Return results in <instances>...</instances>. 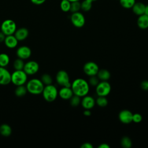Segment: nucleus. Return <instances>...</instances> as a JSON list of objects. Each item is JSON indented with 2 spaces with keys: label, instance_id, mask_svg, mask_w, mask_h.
Returning a JSON list of instances; mask_svg holds the SVG:
<instances>
[{
  "label": "nucleus",
  "instance_id": "obj_1",
  "mask_svg": "<svg viewBox=\"0 0 148 148\" xmlns=\"http://www.w3.org/2000/svg\"><path fill=\"white\" fill-rule=\"evenodd\" d=\"M74 95L83 97L88 94L89 92V84L82 78H77L73 80L71 86Z\"/></svg>",
  "mask_w": 148,
  "mask_h": 148
},
{
  "label": "nucleus",
  "instance_id": "obj_2",
  "mask_svg": "<svg viewBox=\"0 0 148 148\" xmlns=\"http://www.w3.org/2000/svg\"><path fill=\"white\" fill-rule=\"evenodd\" d=\"M45 85L40 79L33 78L28 80L26 84L27 91L33 95H39L42 94Z\"/></svg>",
  "mask_w": 148,
  "mask_h": 148
},
{
  "label": "nucleus",
  "instance_id": "obj_3",
  "mask_svg": "<svg viewBox=\"0 0 148 148\" xmlns=\"http://www.w3.org/2000/svg\"><path fill=\"white\" fill-rule=\"evenodd\" d=\"M42 94L45 101L51 102L56 100L58 95V91L56 87L51 84L44 87Z\"/></svg>",
  "mask_w": 148,
  "mask_h": 148
},
{
  "label": "nucleus",
  "instance_id": "obj_4",
  "mask_svg": "<svg viewBox=\"0 0 148 148\" xmlns=\"http://www.w3.org/2000/svg\"><path fill=\"white\" fill-rule=\"evenodd\" d=\"M28 75L23 70H15L11 73V82L15 86L24 85L27 81Z\"/></svg>",
  "mask_w": 148,
  "mask_h": 148
},
{
  "label": "nucleus",
  "instance_id": "obj_5",
  "mask_svg": "<svg viewBox=\"0 0 148 148\" xmlns=\"http://www.w3.org/2000/svg\"><path fill=\"white\" fill-rule=\"evenodd\" d=\"M17 29L16 23L11 19H6L4 20L1 25V31H2L6 36L13 35Z\"/></svg>",
  "mask_w": 148,
  "mask_h": 148
},
{
  "label": "nucleus",
  "instance_id": "obj_6",
  "mask_svg": "<svg viewBox=\"0 0 148 148\" xmlns=\"http://www.w3.org/2000/svg\"><path fill=\"white\" fill-rule=\"evenodd\" d=\"M57 83L62 87H71V83L70 82L69 76L68 73L64 70L59 71L56 76Z\"/></svg>",
  "mask_w": 148,
  "mask_h": 148
},
{
  "label": "nucleus",
  "instance_id": "obj_7",
  "mask_svg": "<svg viewBox=\"0 0 148 148\" xmlns=\"http://www.w3.org/2000/svg\"><path fill=\"white\" fill-rule=\"evenodd\" d=\"M95 90L98 96L106 97L111 91V86L108 81H101L96 86Z\"/></svg>",
  "mask_w": 148,
  "mask_h": 148
},
{
  "label": "nucleus",
  "instance_id": "obj_8",
  "mask_svg": "<svg viewBox=\"0 0 148 148\" xmlns=\"http://www.w3.org/2000/svg\"><path fill=\"white\" fill-rule=\"evenodd\" d=\"M71 21L72 24L76 28H82L84 25L86 23L84 16L79 11L72 13Z\"/></svg>",
  "mask_w": 148,
  "mask_h": 148
},
{
  "label": "nucleus",
  "instance_id": "obj_9",
  "mask_svg": "<svg viewBox=\"0 0 148 148\" xmlns=\"http://www.w3.org/2000/svg\"><path fill=\"white\" fill-rule=\"evenodd\" d=\"M39 69V64L34 60L29 61L25 63L23 71L28 75H33L36 74Z\"/></svg>",
  "mask_w": 148,
  "mask_h": 148
},
{
  "label": "nucleus",
  "instance_id": "obj_10",
  "mask_svg": "<svg viewBox=\"0 0 148 148\" xmlns=\"http://www.w3.org/2000/svg\"><path fill=\"white\" fill-rule=\"evenodd\" d=\"M99 69L98 65L92 61L87 62L83 66V71L88 76L97 75Z\"/></svg>",
  "mask_w": 148,
  "mask_h": 148
},
{
  "label": "nucleus",
  "instance_id": "obj_11",
  "mask_svg": "<svg viewBox=\"0 0 148 148\" xmlns=\"http://www.w3.org/2000/svg\"><path fill=\"white\" fill-rule=\"evenodd\" d=\"M16 56L17 58L23 60L29 58L31 56V50L27 46H21L16 50Z\"/></svg>",
  "mask_w": 148,
  "mask_h": 148
},
{
  "label": "nucleus",
  "instance_id": "obj_12",
  "mask_svg": "<svg viewBox=\"0 0 148 148\" xmlns=\"http://www.w3.org/2000/svg\"><path fill=\"white\" fill-rule=\"evenodd\" d=\"M11 83V73L5 68L0 66V85L5 86Z\"/></svg>",
  "mask_w": 148,
  "mask_h": 148
},
{
  "label": "nucleus",
  "instance_id": "obj_13",
  "mask_svg": "<svg viewBox=\"0 0 148 148\" xmlns=\"http://www.w3.org/2000/svg\"><path fill=\"white\" fill-rule=\"evenodd\" d=\"M133 113L127 109H124L119 114V120L123 124H129L132 121Z\"/></svg>",
  "mask_w": 148,
  "mask_h": 148
},
{
  "label": "nucleus",
  "instance_id": "obj_14",
  "mask_svg": "<svg viewBox=\"0 0 148 148\" xmlns=\"http://www.w3.org/2000/svg\"><path fill=\"white\" fill-rule=\"evenodd\" d=\"M81 104L83 108L84 109H92L95 104V101L93 97L89 95H85L83 97L82 99L81 100Z\"/></svg>",
  "mask_w": 148,
  "mask_h": 148
},
{
  "label": "nucleus",
  "instance_id": "obj_15",
  "mask_svg": "<svg viewBox=\"0 0 148 148\" xmlns=\"http://www.w3.org/2000/svg\"><path fill=\"white\" fill-rule=\"evenodd\" d=\"M58 95L61 98L67 100L73 95V92L71 87H62L58 91Z\"/></svg>",
  "mask_w": 148,
  "mask_h": 148
},
{
  "label": "nucleus",
  "instance_id": "obj_16",
  "mask_svg": "<svg viewBox=\"0 0 148 148\" xmlns=\"http://www.w3.org/2000/svg\"><path fill=\"white\" fill-rule=\"evenodd\" d=\"M29 35V31L25 27H21L16 29L14 35L18 41H22L27 38Z\"/></svg>",
  "mask_w": 148,
  "mask_h": 148
},
{
  "label": "nucleus",
  "instance_id": "obj_17",
  "mask_svg": "<svg viewBox=\"0 0 148 148\" xmlns=\"http://www.w3.org/2000/svg\"><path fill=\"white\" fill-rule=\"evenodd\" d=\"M3 42L8 48L14 49L17 46L18 40L17 39V38L13 34L6 36Z\"/></svg>",
  "mask_w": 148,
  "mask_h": 148
},
{
  "label": "nucleus",
  "instance_id": "obj_18",
  "mask_svg": "<svg viewBox=\"0 0 148 148\" xmlns=\"http://www.w3.org/2000/svg\"><path fill=\"white\" fill-rule=\"evenodd\" d=\"M146 5L140 2H135L132 7V11L134 14L138 16H140L145 13Z\"/></svg>",
  "mask_w": 148,
  "mask_h": 148
},
{
  "label": "nucleus",
  "instance_id": "obj_19",
  "mask_svg": "<svg viewBox=\"0 0 148 148\" xmlns=\"http://www.w3.org/2000/svg\"><path fill=\"white\" fill-rule=\"evenodd\" d=\"M137 25L140 29H145L148 28V16L143 14L139 16L137 20Z\"/></svg>",
  "mask_w": 148,
  "mask_h": 148
},
{
  "label": "nucleus",
  "instance_id": "obj_20",
  "mask_svg": "<svg viewBox=\"0 0 148 148\" xmlns=\"http://www.w3.org/2000/svg\"><path fill=\"white\" fill-rule=\"evenodd\" d=\"M97 76L101 81H108L110 77V73L107 69H99Z\"/></svg>",
  "mask_w": 148,
  "mask_h": 148
},
{
  "label": "nucleus",
  "instance_id": "obj_21",
  "mask_svg": "<svg viewBox=\"0 0 148 148\" xmlns=\"http://www.w3.org/2000/svg\"><path fill=\"white\" fill-rule=\"evenodd\" d=\"M0 134L5 137L9 136L12 134V128L8 124H2L0 125Z\"/></svg>",
  "mask_w": 148,
  "mask_h": 148
},
{
  "label": "nucleus",
  "instance_id": "obj_22",
  "mask_svg": "<svg viewBox=\"0 0 148 148\" xmlns=\"http://www.w3.org/2000/svg\"><path fill=\"white\" fill-rule=\"evenodd\" d=\"M27 92L28 91L26 86L24 85H20L17 86L14 91V94L18 97H21L24 96Z\"/></svg>",
  "mask_w": 148,
  "mask_h": 148
},
{
  "label": "nucleus",
  "instance_id": "obj_23",
  "mask_svg": "<svg viewBox=\"0 0 148 148\" xmlns=\"http://www.w3.org/2000/svg\"><path fill=\"white\" fill-rule=\"evenodd\" d=\"M10 62V57L6 53L0 54V66L6 67Z\"/></svg>",
  "mask_w": 148,
  "mask_h": 148
},
{
  "label": "nucleus",
  "instance_id": "obj_24",
  "mask_svg": "<svg viewBox=\"0 0 148 148\" xmlns=\"http://www.w3.org/2000/svg\"><path fill=\"white\" fill-rule=\"evenodd\" d=\"M24 64L25 63L23 60L17 58L13 62V66L15 70H23Z\"/></svg>",
  "mask_w": 148,
  "mask_h": 148
},
{
  "label": "nucleus",
  "instance_id": "obj_25",
  "mask_svg": "<svg viewBox=\"0 0 148 148\" xmlns=\"http://www.w3.org/2000/svg\"><path fill=\"white\" fill-rule=\"evenodd\" d=\"M92 3L91 0H84L81 2V9L84 12H88L92 8Z\"/></svg>",
  "mask_w": 148,
  "mask_h": 148
},
{
  "label": "nucleus",
  "instance_id": "obj_26",
  "mask_svg": "<svg viewBox=\"0 0 148 148\" xmlns=\"http://www.w3.org/2000/svg\"><path fill=\"white\" fill-rule=\"evenodd\" d=\"M121 6L125 9H131L136 2L135 0H119Z\"/></svg>",
  "mask_w": 148,
  "mask_h": 148
},
{
  "label": "nucleus",
  "instance_id": "obj_27",
  "mask_svg": "<svg viewBox=\"0 0 148 148\" xmlns=\"http://www.w3.org/2000/svg\"><path fill=\"white\" fill-rule=\"evenodd\" d=\"M71 2L68 0H62L60 2V8L62 12H68L70 11Z\"/></svg>",
  "mask_w": 148,
  "mask_h": 148
},
{
  "label": "nucleus",
  "instance_id": "obj_28",
  "mask_svg": "<svg viewBox=\"0 0 148 148\" xmlns=\"http://www.w3.org/2000/svg\"><path fill=\"white\" fill-rule=\"evenodd\" d=\"M121 145L124 148H130L132 146V141L128 136H124L121 139Z\"/></svg>",
  "mask_w": 148,
  "mask_h": 148
},
{
  "label": "nucleus",
  "instance_id": "obj_29",
  "mask_svg": "<svg viewBox=\"0 0 148 148\" xmlns=\"http://www.w3.org/2000/svg\"><path fill=\"white\" fill-rule=\"evenodd\" d=\"M41 81L42 83L44 84V85H49L52 84L53 82V79L51 76L47 73H44L42 75L41 78H40Z\"/></svg>",
  "mask_w": 148,
  "mask_h": 148
},
{
  "label": "nucleus",
  "instance_id": "obj_30",
  "mask_svg": "<svg viewBox=\"0 0 148 148\" xmlns=\"http://www.w3.org/2000/svg\"><path fill=\"white\" fill-rule=\"evenodd\" d=\"M95 103L100 107L103 108L105 107L108 103V99L105 97H102V96H98L97 99L95 101Z\"/></svg>",
  "mask_w": 148,
  "mask_h": 148
},
{
  "label": "nucleus",
  "instance_id": "obj_31",
  "mask_svg": "<svg viewBox=\"0 0 148 148\" xmlns=\"http://www.w3.org/2000/svg\"><path fill=\"white\" fill-rule=\"evenodd\" d=\"M81 9V3L80 1H75L72 2L71 3V8L70 12L72 13H75L76 12H79Z\"/></svg>",
  "mask_w": 148,
  "mask_h": 148
},
{
  "label": "nucleus",
  "instance_id": "obj_32",
  "mask_svg": "<svg viewBox=\"0 0 148 148\" xmlns=\"http://www.w3.org/2000/svg\"><path fill=\"white\" fill-rule=\"evenodd\" d=\"M69 99H70V104L73 107L77 106L81 102L80 97L74 94Z\"/></svg>",
  "mask_w": 148,
  "mask_h": 148
},
{
  "label": "nucleus",
  "instance_id": "obj_33",
  "mask_svg": "<svg viewBox=\"0 0 148 148\" xmlns=\"http://www.w3.org/2000/svg\"><path fill=\"white\" fill-rule=\"evenodd\" d=\"M99 79L97 77V75L90 76V79L88 80V84L92 86H97V84L99 83Z\"/></svg>",
  "mask_w": 148,
  "mask_h": 148
},
{
  "label": "nucleus",
  "instance_id": "obj_34",
  "mask_svg": "<svg viewBox=\"0 0 148 148\" xmlns=\"http://www.w3.org/2000/svg\"><path fill=\"white\" fill-rule=\"evenodd\" d=\"M142 120V116L139 113H135L132 115V121L135 123H139Z\"/></svg>",
  "mask_w": 148,
  "mask_h": 148
},
{
  "label": "nucleus",
  "instance_id": "obj_35",
  "mask_svg": "<svg viewBox=\"0 0 148 148\" xmlns=\"http://www.w3.org/2000/svg\"><path fill=\"white\" fill-rule=\"evenodd\" d=\"M140 87L143 90H148V80H143L140 83Z\"/></svg>",
  "mask_w": 148,
  "mask_h": 148
},
{
  "label": "nucleus",
  "instance_id": "obj_36",
  "mask_svg": "<svg viewBox=\"0 0 148 148\" xmlns=\"http://www.w3.org/2000/svg\"><path fill=\"white\" fill-rule=\"evenodd\" d=\"M30 1L33 4H35L36 5H40L44 3L46 0H30Z\"/></svg>",
  "mask_w": 148,
  "mask_h": 148
},
{
  "label": "nucleus",
  "instance_id": "obj_37",
  "mask_svg": "<svg viewBox=\"0 0 148 148\" xmlns=\"http://www.w3.org/2000/svg\"><path fill=\"white\" fill-rule=\"evenodd\" d=\"M80 147H82V148H92L93 146L90 142H85L81 145Z\"/></svg>",
  "mask_w": 148,
  "mask_h": 148
},
{
  "label": "nucleus",
  "instance_id": "obj_38",
  "mask_svg": "<svg viewBox=\"0 0 148 148\" xmlns=\"http://www.w3.org/2000/svg\"><path fill=\"white\" fill-rule=\"evenodd\" d=\"M5 37H6V35L2 31H1L0 32V43L4 42Z\"/></svg>",
  "mask_w": 148,
  "mask_h": 148
},
{
  "label": "nucleus",
  "instance_id": "obj_39",
  "mask_svg": "<svg viewBox=\"0 0 148 148\" xmlns=\"http://www.w3.org/2000/svg\"><path fill=\"white\" fill-rule=\"evenodd\" d=\"M83 114L86 116H91V111L90 110V109H85V110L83 112Z\"/></svg>",
  "mask_w": 148,
  "mask_h": 148
},
{
  "label": "nucleus",
  "instance_id": "obj_40",
  "mask_svg": "<svg viewBox=\"0 0 148 148\" xmlns=\"http://www.w3.org/2000/svg\"><path fill=\"white\" fill-rule=\"evenodd\" d=\"M110 146L107 143H101L98 146V148H109Z\"/></svg>",
  "mask_w": 148,
  "mask_h": 148
},
{
  "label": "nucleus",
  "instance_id": "obj_41",
  "mask_svg": "<svg viewBox=\"0 0 148 148\" xmlns=\"http://www.w3.org/2000/svg\"><path fill=\"white\" fill-rule=\"evenodd\" d=\"M144 14L148 16V5H146L145 10V13H144Z\"/></svg>",
  "mask_w": 148,
  "mask_h": 148
},
{
  "label": "nucleus",
  "instance_id": "obj_42",
  "mask_svg": "<svg viewBox=\"0 0 148 148\" xmlns=\"http://www.w3.org/2000/svg\"><path fill=\"white\" fill-rule=\"evenodd\" d=\"M69 1H70L71 2H75V1H80V0H68Z\"/></svg>",
  "mask_w": 148,
  "mask_h": 148
},
{
  "label": "nucleus",
  "instance_id": "obj_43",
  "mask_svg": "<svg viewBox=\"0 0 148 148\" xmlns=\"http://www.w3.org/2000/svg\"><path fill=\"white\" fill-rule=\"evenodd\" d=\"M92 2H93V1H97V0H91Z\"/></svg>",
  "mask_w": 148,
  "mask_h": 148
},
{
  "label": "nucleus",
  "instance_id": "obj_44",
  "mask_svg": "<svg viewBox=\"0 0 148 148\" xmlns=\"http://www.w3.org/2000/svg\"><path fill=\"white\" fill-rule=\"evenodd\" d=\"M118 1H119V0H118Z\"/></svg>",
  "mask_w": 148,
  "mask_h": 148
}]
</instances>
